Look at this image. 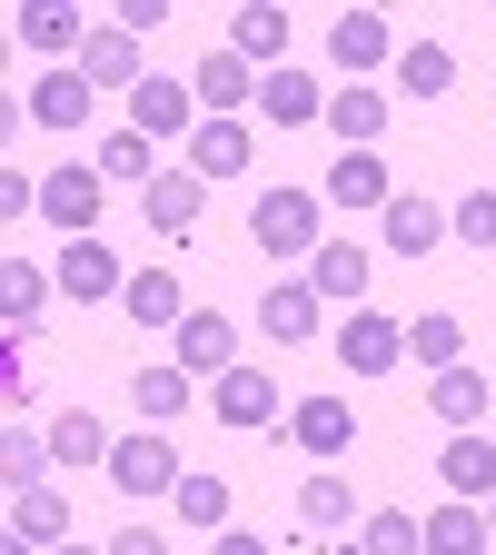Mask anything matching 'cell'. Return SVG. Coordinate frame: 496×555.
<instances>
[{
    "mask_svg": "<svg viewBox=\"0 0 496 555\" xmlns=\"http://www.w3.org/2000/svg\"><path fill=\"white\" fill-rule=\"evenodd\" d=\"M258 109L278 129H298V119H328V90L308 80V69H268V80H258Z\"/></svg>",
    "mask_w": 496,
    "mask_h": 555,
    "instance_id": "e0dca14e",
    "label": "cell"
},
{
    "mask_svg": "<svg viewBox=\"0 0 496 555\" xmlns=\"http://www.w3.org/2000/svg\"><path fill=\"white\" fill-rule=\"evenodd\" d=\"M11 535H30L50 555V545H69V506L50 496V486H30V496H11Z\"/></svg>",
    "mask_w": 496,
    "mask_h": 555,
    "instance_id": "1f68e13d",
    "label": "cell"
},
{
    "mask_svg": "<svg viewBox=\"0 0 496 555\" xmlns=\"http://www.w3.org/2000/svg\"><path fill=\"white\" fill-rule=\"evenodd\" d=\"M189 169H199V179H229V169H249V129H239V119H199V139H189Z\"/></svg>",
    "mask_w": 496,
    "mask_h": 555,
    "instance_id": "484cf974",
    "label": "cell"
},
{
    "mask_svg": "<svg viewBox=\"0 0 496 555\" xmlns=\"http://www.w3.org/2000/svg\"><path fill=\"white\" fill-rule=\"evenodd\" d=\"M219 416H229V427H268V416H278V387L258 367H229L219 377Z\"/></svg>",
    "mask_w": 496,
    "mask_h": 555,
    "instance_id": "f1b7e54d",
    "label": "cell"
},
{
    "mask_svg": "<svg viewBox=\"0 0 496 555\" xmlns=\"http://www.w3.org/2000/svg\"><path fill=\"white\" fill-rule=\"evenodd\" d=\"M0 555H40V545H30V535H11V545H0Z\"/></svg>",
    "mask_w": 496,
    "mask_h": 555,
    "instance_id": "7bdbcfd3",
    "label": "cell"
},
{
    "mask_svg": "<svg viewBox=\"0 0 496 555\" xmlns=\"http://www.w3.org/2000/svg\"><path fill=\"white\" fill-rule=\"evenodd\" d=\"M249 238H258V248H278V258L328 248V238H318V198H308V189H258V208H249Z\"/></svg>",
    "mask_w": 496,
    "mask_h": 555,
    "instance_id": "7a4b0ae2",
    "label": "cell"
},
{
    "mask_svg": "<svg viewBox=\"0 0 496 555\" xmlns=\"http://www.w3.org/2000/svg\"><path fill=\"white\" fill-rule=\"evenodd\" d=\"M100 179H139V189H150L160 169H150V139H139V129H110L100 139Z\"/></svg>",
    "mask_w": 496,
    "mask_h": 555,
    "instance_id": "d590c367",
    "label": "cell"
},
{
    "mask_svg": "<svg viewBox=\"0 0 496 555\" xmlns=\"http://www.w3.org/2000/svg\"><path fill=\"white\" fill-rule=\"evenodd\" d=\"M308 288H318V298H347V308H368V248L328 238V248L308 258Z\"/></svg>",
    "mask_w": 496,
    "mask_h": 555,
    "instance_id": "2e32d148",
    "label": "cell"
},
{
    "mask_svg": "<svg viewBox=\"0 0 496 555\" xmlns=\"http://www.w3.org/2000/svg\"><path fill=\"white\" fill-rule=\"evenodd\" d=\"M428 406H437V416H447V427L467 437V427H476V416H486V377H476V367H447V377L428 387Z\"/></svg>",
    "mask_w": 496,
    "mask_h": 555,
    "instance_id": "836d02e7",
    "label": "cell"
},
{
    "mask_svg": "<svg viewBox=\"0 0 496 555\" xmlns=\"http://www.w3.org/2000/svg\"><path fill=\"white\" fill-rule=\"evenodd\" d=\"M189 387H199L189 367H139V377H129V406L160 427V416H179V406H189Z\"/></svg>",
    "mask_w": 496,
    "mask_h": 555,
    "instance_id": "d6a6232c",
    "label": "cell"
},
{
    "mask_svg": "<svg viewBox=\"0 0 496 555\" xmlns=\"http://www.w3.org/2000/svg\"><path fill=\"white\" fill-rule=\"evenodd\" d=\"M80 80H90V90H139V80H150V69H139V30L100 21L90 50H80Z\"/></svg>",
    "mask_w": 496,
    "mask_h": 555,
    "instance_id": "8992f818",
    "label": "cell"
},
{
    "mask_svg": "<svg viewBox=\"0 0 496 555\" xmlns=\"http://www.w3.org/2000/svg\"><path fill=\"white\" fill-rule=\"evenodd\" d=\"M358 555H428V516H407V506H378L358 526Z\"/></svg>",
    "mask_w": 496,
    "mask_h": 555,
    "instance_id": "f546056e",
    "label": "cell"
},
{
    "mask_svg": "<svg viewBox=\"0 0 496 555\" xmlns=\"http://www.w3.org/2000/svg\"><path fill=\"white\" fill-rule=\"evenodd\" d=\"M30 308H40V268H30V258H11V268H0V318H11V337L30 327Z\"/></svg>",
    "mask_w": 496,
    "mask_h": 555,
    "instance_id": "8d00e7d4",
    "label": "cell"
},
{
    "mask_svg": "<svg viewBox=\"0 0 496 555\" xmlns=\"http://www.w3.org/2000/svg\"><path fill=\"white\" fill-rule=\"evenodd\" d=\"M486 545H496V526H486V516H476L467 496L428 516V555H486Z\"/></svg>",
    "mask_w": 496,
    "mask_h": 555,
    "instance_id": "83f0119b",
    "label": "cell"
},
{
    "mask_svg": "<svg viewBox=\"0 0 496 555\" xmlns=\"http://www.w3.org/2000/svg\"><path fill=\"white\" fill-rule=\"evenodd\" d=\"M50 555H90V545H50Z\"/></svg>",
    "mask_w": 496,
    "mask_h": 555,
    "instance_id": "ee69618b",
    "label": "cell"
},
{
    "mask_svg": "<svg viewBox=\"0 0 496 555\" xmlns=\"http://www.w3.org/2000/svg\"><path fill=\"white\" fill-rule=\"evenodd\" d=\"M447 219H457V238H467V248H496V189H467Z\"/></svg>",
    "mask_w": 496,
    "mask_h": 555,
    "instance_id": "f35d334b",
    "label": "cell"
},
{
    "mask_svg": "<svg viewBox=\"0 0 496 555\" xmlns=\"http://www.w3.org/2000/svg\"><path fill=\"white\" fill-rule=\"evenodd\" d=\"M11 30L50 60V50H90V30H100V21H80L69 0H21V11H11Z\"/></svg>",
    "mask_w": 496,
    "mask_h": 555,
    "instance_id": "9c48e42d",
    "label": "cell"
},
{
    "mask_svg": "<svg viewBox=\"0 0 496 555\" xmlns=\"http://www.w3.org/2000/svg\"><path fill=\"white\" fill-rule=\"evenodd\" d=\"M328 129L347 139V150H378V129H387V90H328Z\"/></svg>",
    "mask_w": 496,
    "mask_h": 555,
    "instance_id": "cb8c5ba5",
    "label": "cell"
},
{
    "mask_svg": "<svg viewBox=\"0 0 496 555\" xmlns=\"http://www.w3.org/2000/svg\"><path fill=\"white\" fill-rule=\"evenodd\" d=\"M21 208H40V179H21V169H0V219H21Z\"/></svg>",
    "mask_w": 496,
    "mask_h": 555,
    "instance_id": "ab89813d",
    "label": "cell"
},
{
    "mask_svg": "<svg viewBox=\"0 0 496 555\" xmlns=\"http://www.w3.org/2000/svg\"><path fill=\"white\" fill-rule=\"evenodd\" d=\"M50 456H60V466H110V427L69 406V416H50Z\"/></svg>",
    "mask_w": 496,
    "mask_h": 555,
    "instance_id": "4dcf8cb0",
    "label": "cell"
},
{
    "mask_svg": "<svg viewBox=\"0 0 496 555\" xmlns=\"http://www.w3.org/2000/svg\"><path fill=\"white\" fill-rule=\"evenodd\" d=\"M119 308H129L139 327H179V318H189V298H179V278H169V268H139L129 288H119Z\"/></svg>",
    "mask_w": 496,
    "mask_h": 555,
    "instance_id": "7402d4cb",
    "label": "cell"
},
{
    "mask_svg": "<svg viewBox=\"0 0 496 555\" xmlns=\"http://www.w3.org/2000/svg\"><path fill=\"white\" fill-rule=\"evenodd\" d=\"M486 526H496V506H486Z\"/></svg>",
    "mask_w": 496,
    "mask_h": 555,
    "instance_id": "f6af8a7d",
    "label": "cell"
},
{
    "mask_svg": "<svg viewBox=\"0 0 496 555\" xmlns=\"http://www.w3.org/2000/svg\"><path fill=\"white\" fill-rule=\"evenodd\" d=\"M169 337H179V367H189V377H229V367H239V327H229L219 308H189Z\"/></svg>",
    "mask_w": 496,
    "mask_h": 555,
    "instance_id": "277c9868",
    "label": "cell"
},
{
    "mask_svg": "<svg viewBox=\"0 0 496 555\" xmlns=\"http://www.w3.org/2000/svg\"><path fill=\"white\" fill-rule=\"evenodd\" d=\"M0 476H11V496H30V486H40V437H30V427L0 437Z\"/></svg>",
    "mask_w": 496,
    "mask_h": 555,
    "instance_id": "74e56055",
    "label": "cell"
},
{
    "mask_svg": "<svg viewBox=\"0 0 496 555\" xmlns=\"http://www.w3.org/2000/svg\"><path fill=\"white\" fill-rule=\"evenodd\" d=\"M179 476H189V466H179V447H169L160 427H139V437L110 447V486H119V496H169Z\"/></svg>",
    "mask_w": 496,
    "mask_h": 555,
    "instance_id": "3957f363",
    "label": "cell"
},
{
    "mask_svg": "<svg viewBox=\"0 0 496 555\" xmlns=\"http://www.w3.org/2000/svg\"><path fill=\"white\" fill-rule=\"evenodd\" d=\"M189 90H199V109H208V119H229L239 100H258V80H249V60H239V50H208Z\"/></svg>",
    "mask_w": 496,
    "mask_h": 555,
    "instance_id": "9a60e30c",
    "label": "cell"
},
{
    "mask_svg": "<svg viewBox=\"0 0 496 555\" xmlns=\"http://www.w3.org/2000/svg\"><path fill=\"white\" fill-rule=\"evenodd\" d=\"M289 437H298L308 456H338L347 437H358V406H338V397H298V416H289Z\"/></svg>",
    "mask_w": 496,
    "mask_h": 555,
    "instance_id": "ac0fdd59",
    "label": "cell"
},
{
    "mask_svg": "<svg viewBox=\"0 0 496 555\" xmlns=\"http://www.w3.org/2000/svg\"><path fill=\"white\" fill-rule=\"evenodd\" d=\"M100 159H60V169H40V219L50 229H69V238H90V219H100Z\"/></svg>",
    "mask_w": 496,
    "mask_h": 555,
    "instance_id": "6da1fadb",
    "label": "cell"
},
{
    "mask_svg": "<svg viewBox=\"0 0 496 555\" xmlns=\"http://www.w3.org/2000/svg\"><path fill=\"white\" fill-rule=\"evenodd\" d=\"M437 486H447V496H496V447H486V437H447Z\"/></svg>",
    "mask_w": 496,
    "mask_h": 555,
    "instance_id": "ffe728a7",
    "label": "cell"
},
{
    "mask_svg": "<svg viewBox=\"0 0 496 555\" xmlns=\"http://www.w3.org/2000/svg\"><path fill=\"white\" fill-rule=\"evenodd\" d=\"M50 288H60V298H110V288H119V258H110L100 238H69L60 268H50Z\"/></svg>",
    "mask_w": 496,
    "mask_h": 555,
    "instance_id": "4fadbf2b",
    "label": "cell"
},
{
    "mask_svg": "<svg viewBox=\"0 0 496 555\" xmlns=\"http://www.w3.org/2000/svg\"><path fill=\"white\" fill-rule=\"evenodd\" d=\"M129 129H139V139L199 129V90H189V80H139V90H129Z\"/></svg>",
    "mask_w": 496,
    "mask_h": 555,
    "instance_id": "52a82bcc",
    "label": "cell"
},
{
    "mask_svg": "<svg viewBox=\"0 0 496 555\" xmlns=\"http://www.w3.org/2000/svg\"><path fill=\"white\" fill-rule=\"evenodd\" d=\"M397 90H417V100H447V90H457V50H447V40H417V50H397Z\"/></svg>",
    "mask_w": 496,
    "mask_h": 555,
    "instance_id": "d4e9b609",
    "label": "cell"
},
{
    "mask_svg": "<svg viewBox=\"0 0 496 555\" xmlns=\"http://www.w3.org/2000/svg\"><path fill=\"white\" fill-rule=\"evenodd\" d=\"M407 358H417V367H437V377H447V367H467V327H457L447 308L407 318Z\"/></svg>",
    "mask_w": 496,
    "mask_h": 555,
    "instance_id": "603a6c76",
    "label": "cell"
},
{
    "mask_svg": "<svg viewBox=\"0 0 496 555\" xmlns=\"http://www.w3.org/2000/svg\"><path fill=\"white\" fill-rule=\"evenodd\" d=\"M199 189H208L199 169H160L150 189H139V208H150V229H160V238H179V229L199 219Z\"/></svg>",
    "mask_w": 496,
    "mask_h": 555,
    "instance_id": "5bb4252c",
    "label": "cell"
},
{
    "mask_svg": "<svg viewBox=\"0 0 496 555\" xmlns=\"http://www.w3.org/2000/svg\"><path fill=\"white\" fill-rule=\"evenodd\" d=\"M298 526H308V535H347V526H358V486H347L338 466H318V476L298 486Z\"/></svg>",
    "mask_w": 496,
    "mask_h": 555,
    "instance_id": "7c38bea8",
    "label": "cell"
},
{
    "mask_svg": "<svg viewBox=\"0 0 496 555\" xmlns=\"http://www.w3.org/2000/svg\"><path fill=\"white\" fill-rule=\"evenodd\" d=\"M208 555H268L258 535H239V526H219V545H208Z\"/></svg>",
    "mask_w": 496,
    "mask_h": 555,
    "instance_id": "b9f144b4",
    "label": "cell"
},
{
    "mask_svg": "<svg viewBox=\"0 0 496 555\" xmlns=\"http://www.w3.org/2000/svg\"><path fill=\"white\" fill-rule=\"evenodd\" d=\"M229 50L239 60H268V69H289L278 50H289V11H278V0H249V11L229 21Z\"/></svg>",
    "mask_w": 496,
    "mask_h": 555,
    "instance_id": "d6986e66",
    "label": "cell"
},
{
    "mask_svg": "<svg viewBox=\"0 0 496 555\" xmlns=\"http://www.w3.org/2000/svg\"><path fill=\"white\" fill-rule=\"evenodd\" d=\"M30 109H40L50 129H80V119H90V80H80V60H69V69H40Z\"/></svg>",
    "mask_w": 496,
    "mask_h": 555,
    "instance_id": "4316f807",
    "label": "cell"
},
{
    "mask_svg": "<svg viewBox=\"0 0 496 555\" xmlns=\"http://www.w3.org/2000/svg\"><path fill=\"white\" fill-rule=\"evenodd\" d=\"M328 60L347 69V80H368L378 60H397V40H387V21H378V11H338V30H328Z\"/></svg>",
    "mask_w": 496,
    "mask_h": 555,
    "instance_id": "ba28073f",
    "label": "cell"
},
{
    "mask_svg": "<svg viewBox=\"0 0 496 555\" xmlns=\"http://www.w3.org/2000/svg\"><path fill=\"white\" fill-rule=\"evenodd\" d=\"M110 555H169V545H160V535H150V526H129V535H119V545H110Z\"/></svg>",
    "mask_w": 496,
    "mask_h": 555,
    "instance_id": "60d3db41",
    "label": "cell"
},
{
    "mask_svg": "<svg viewBox=\"0 0 496 555\" xmlns=\"http://www.w3.org/2000/svg\"><path fill=\"white\" fill-rule=\"evenodd\" d=\"M169 506H179V526H229V476H208V466L179 476V486H169Z\"/></svg>",
    "mask_w": 496,
    "mask_h": 555,
    "instance_id": "e575fe53",
    "label": "cell"
},
{
    "mask_svg": "<svg viewBox=\"0 0 496 555\" xmlns=\"http://www.w3.org/2000/svg\"><path fill=\"white\" fill-rule=\"evenodd\" d=\"M447 229H457V219H447L437 198H397V208H387V248H397V258H428Z\"/></svg>",
    "mask_w": 496,
    "mask_h": 555,
    "instance_id": "44dd1931",
    "label": "cell"
},
{
    "mask_svg": "<svg viewBox=\"0 0 496 555\" xmlns=\"http://www.w3.org/2000/svg\"><path fill=\"white\" fill-rule=\"evenodd\" d=\"M328 208H397L387 159H378V150H338V169H328Z\"/></svg>",
    "mask_w": 496,
    "mask_h": 555,
    "instance_id": "30bf717a",
    "label": "cell"
},
{
    "mask_svg": "<svg viewBox=\"0 0 496 555\" xmlns=\"http://www.w3.org/2000/svg\"><path fill=\"white\" fill-rule=\"evenodd\" d=\"M308 327H318V288H308V278H268V298H258V337L298 347Z\"/></svg>",
    "mask_w": 496,
    "mask_h": 555,
    "instance_id": "8fae6325",
    "label": "cell"
},
{
    "mask_svg": "<svg viewBox=\"0 0 496 555\" xmlns=\"http://www.w3.org/2000/svg\"><path fill=\"white\" fill-rule=\"evenodd\" d=\"M338 358L358 367V377H387V367L407 358V327H397V318H378V308H347V327H338Z\"/></svg>",
    "mask_w": 496,
    "mask_h": 555,
    "instance_id": "5b68a950",
    "label": "cell"
}]
</instances>
